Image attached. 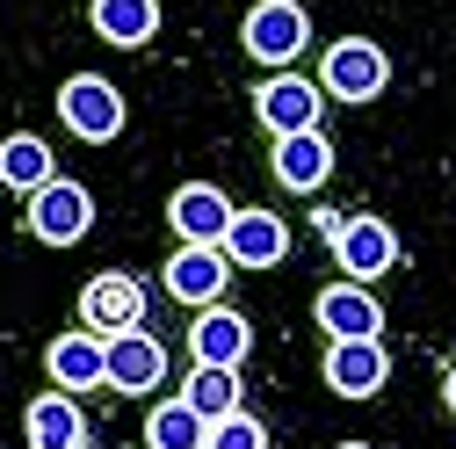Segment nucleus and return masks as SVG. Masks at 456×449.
Here are the masks:
<instances>
[{
	"label": "nucleus",
	"mask_w": 456,
	"mask_h": 449,
	"mask_svg": "<svg viewBox=\"0 0 456 449\" xmlns=\"http://www.w3.org/2000/svg\"><path fill=\"white\" fill-rule=\"evenodd\" d=\"M247 59H261V66H290L297 51L312 44V15H305V0H261V8H247Z\"/></svg>",
	"instance_id": "1"
},
{
	"label": "nucleus",
	"mask_w": 456,
	"mask_h": 449,
	"mask_svg": "<svg viewBox=\"0 0 456 449\" xmlns=\"http://www.w3.org/2000/svg\"><path fill=\"white\" fill-rule=\"evenodd\" d=\"M384 80H391V66H384V51H377L370 37H340V44H326V59H319V94L377 102Z\"/></svg>",
	"instance_id": "2"
},
{
	"label": "nucleus",
	"mask_w": 456,
	"mask_h": 449,
	"mask_svg": "<svg viewBox=\"0 0 456 449\" xmlns=\"http://www.w3.org/2000/svg\"><path fill=\"white\" fill-rule=\"evenodd\" d=\"M87 224H94V196H87L80 182H59V175H51L44 189H29V233H37L44 247L87 240Z\"/></svg>",
	"instance_id": "3"
},
{
	"label": "nucleus",
	"mask_w": 456,
	"mask_h": 449,
	"mask_svg": "<svg viewBox=\"0 0 456 449\" xmlns=\"http://www.w3.org/2000/svg\"><path fill=\"white\" fill-rule=\"evenodd\" d=\"M102 384H117V391H131V399H145V391L167 384V348L152 341L145 326L109 333V341H102Z\"/></svg>",
	"instance_id": "4"
},
{
	"label": "nucleus",
	"mask_w": 456,
	"mask_h": 449,
	"mask_svg": "<svg viewBox=\"0 0 456 449\" xmlns=\"http://www.w3.org/2000/svg\"><path fill=\"white\" fill-rule=\"evenodd\" d=\"M59 117H66V131L73 138H117L124 131V94L109 87L102 73H73L66 87H59Z\"/></svg>",
	"instance_id": "5"
},
{
	"label": "nucleus",
	"mask_w": 456,
	"mask_h": 449,
	"mask_svg": "<svg viewBox=\"0 0 456 449\" xmlns=\"http://www.w3.org/2000/svg\"><path fill=\"white\" fill-rule=\"evenodd\" d=\"M333 261L348 268V283H377L384 268H398V233L384 217H340L333 224Z\"/></svg>",
	"instance_id": "6"
},
{
	"label": "nucleus",
	"mask_w": 456,
	"mask_h": 449,
	"mask_svg": "<svg viewBox=\"0 0 456 449\" xmlns=\"http://www.w3.org/2000/svg\"><path fill=\"white\" fill-rule=\"evenodd\" d=\"M319 109H326L319 80H297V73H268L261 94H254V117H261L275 138H290V131H319Z\"/></svg>",
	"instance_id": "7"
},
{
	"label": "nucleus",
	"mask_w": 456,
	"mask_h": 449,
	"mask_svg": "<svg viewBox=\"0 0 456 449\" xmlns=\"http://www.w3.org/2000/svg\"><path fill=\"white\" fill-rule=\"evenodd\" d=\"M80 319H87V333H131L138 319H145V283L138 275H124V268H109V275H94V283L80 290Z\"/></svg>",
	"instance_id": "8"
},
{
	"label": "nucleus",
	"mask_w": 456,
	"mask_h": 449,
	"mask_svg": "<svg viewBox=\"0 0 456 449\" xmlns=\"http://www.w3.org/2000/svg\"><path fill=\"white\" fill-rule=\"evenodd\" d=\"M224 261L232 268H275L282 254H290V224H282L275 210H232V224H224Z\"/></svg>",
	"instance_id": "9"
},
{
	"label": "nucleus",
	"mask_w": 456,
	"mask_h": 449,
	"mask_svg": "<svg viewBox=\"0 0 456 449\" xmlns=\"http://www.w3.org/2000/svg\"><path fill=\"white\" fill-rule=\"evenodd\" d=\"M247 348H254L247 312H232V305H196V326H189V355H196V363H224V370H240Z\"/></svg>",
	"instance_id": "10"
},
{
	"label": "nucleus",
	"mask_w": 456,
	"mask_h": 449,
	"mask_svg": "<svg viewBox=\"0 0 456 449\" xmlns=\"http://www.w3.org/2000/svg\"><path fill=\"white\" fill-rule=\"evenodd\" d=\"M167 217H175L182 247H217V240H224V224H232V196L210 189V182H182L175 203H167Z\"/></svg>",
	"instance_id": "11"
},
{
	"label": "nucleus",
	"mask_w": 456,
	"mask_h": 449,
	"mask_svg": "<svg viewBox=\"0 0 456 449\" xmlns=\"http://www.w3.org/2000/svg\"><path fill=\"white\" fill-rule=\"evenodd\" d=\"M312 312H319V326L333 333V341H377V333H384V305L362 283H326Z\"/></svg>",
	"instance_id": "12"
},
{
	"label": "nucleus",
	"mask_w": 456,
	"mask_h": 449,
	"mask_svg": "<svg viewBox=\"0 0 456 449\" xmlns=\"http://www.w3.org/2000/svg\"><path fill=\"white\" fill-rule=\"evenodd\" d=\"M224 283H232L224 247H182L175 261H167V298H182V305H217Z\"/></svg>",
	"instance_id": "13"
},
{
	"label": "nucleus",
	"mask_w": 456,
	"mask_h": 449,
	"mask_svg": "<svg viewBox=\"0 0 456 449\" xmlns=\"http://www.w3.org/2000/svg\"><path fill=\"white\" fill-rule=\"evenodd\" d=\"M384 377H391L384 341H333L326 348V384L340 391V399H377Z\"/></svg>",
	"instance_id": "14"
},
{
	"label": "nucleus",
	"mask_w": 456,
	"mask_h": 449,
	"mask_svg": "<svg viewBox=\"0 0 456 449\" xmlns=\"http://www.w3.org/2000/svg\"><path fill=\"white\" fill-rule=\"evenodd\" d=\"M326 175H333L326 131H290V138H275V182H282V189L312 196V189H326Z\"/></svg>",
	"instance_id": "15"
},
{
	"label": "nucleus",
	"mask_w": 456,
	"mask_h": 449,
	"mask_svg": "<svg viewBox=\"0 0 456 449\" xmlns=\"http://www.w3.org/2000/svg\"><path fill=\"white\" fill-rule=\"evenodd\" d=\"M22 428H29L37 449H87V413H80L73 391H44V399H29Z\"/></svg>",
	"instance_id": "16"
},
{
	"label": "nucleus",
	"mask_w": 456,
	"mask_h": 449,
	"mask_svg": "<svg viewBox=\"0 0 456 449\" xmlns=\"http://www.w3.org/2000/svg\"><path fill=\"white\" fill-rule=\"evenodd\" d=\"M44 370H51V384L59 391H94L102 384V333H59L51 341V355H44Z\"/></svg>",
	"instance_id": "17"
},
{
	"label": "nucleus",
	"mask_w": 456,
	"mask_h": 449,
	"mask_svg": "<svg viewBox=\"0 0 456 449\" xmlns=\"http://www.w3.org/2000/svg\"><path fill=\"white\" fill-rule=\"evenodd\" d=\"M94 29H102L109 44L138 51V44H152V29H159V0H94Z\"/></svg>",
	"instance_id": "18"
},
{
	"label": "nucleus",
	"mask_w": 456,
	"mask_h": 449,
	"mask_svg": "<svg viewBox=\"0 0 456 449\" xmlns=\"http://www.w3.org/2000/svg\"><path fill=\"white\" fill-rule=\"evenodd\" d=\"M0 182L8 189H44L51 182V145L44 138H29V131H15V138H0Z\"/></svg>",
	"instance_id": "19"
},
{
	"label": "nucleus",
	"mask_w": 456,
	"mask_h": 449,
	"mask_svg": "<svg viewBox=\"0 0 456 449\" xmlns=\"http://www.w3.org/2000/svg\"><path fill=\"white\" fill-rule=\"evenodd\" d=\"M145 435H152V449H203V413L189 399H167V406H152Z\"/></svg>",
	"instance_id": "20"
},
{
	"label": "nucleus",
	"mask_w": 456,
	"mask_h": 449,
	"mask_svg": "<svg viewBox=\"0 0 456 449\" xmlns=\"http://www.w3.org/2000/svg\"><path fill=\"white\" fill-rule=\"evenodd\" d=\"M182 399H189L203 420H217V413H232V406H240V377L224 370V363H196V377H189Z\"/></svg>",
	"instance_id": "21"
},
{
	"label": "nucleus",
	"mask_w": 456,
	"mask_h": 449,
	"mask_svg": "<svg viewBox=\"0 0 456 449\" xmlns=\"http://www.w3.org/2000/svg\"><path fill=\"white\" fill-rule=\"evenodd\" d=\"M203 449H268V428L254 420V413H217V420H203Z\"/></svg>",
	"instance_id": "22"
},
{
	"label": "nucleus",
	"mask_w": 456,
	"mask_h": 449,
	"mask_svg": "<svg viewBox=\"0 0 456 449\" xmlns=\"http://www.w3.org/2000/svg\"><path fill=\"white\" fill-rule=\"evenodd\" d=\"M442 391H449V413H456V370H449V384H442Z\"/></svg>",
	"instance_id": "23"
},
{
	"label": "nucleus",
	"mask_w": 456,
	"mask_h": 449,
	"mask_svg": "<svg viewBox=\"0 0 456 449\" xmlns=\"http://www.w3.org/2000/svg\"><path fill=\"white\" fill-rule=\"evenodd\" d=\"M340 449H370V442H340Z\"/></svg>",
	"instance_id": "24"
}]
</instances>
